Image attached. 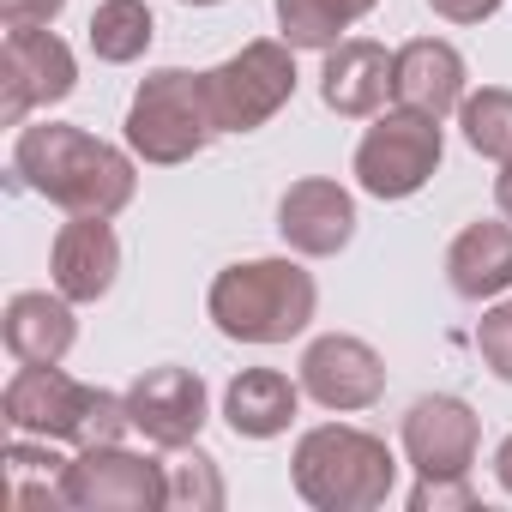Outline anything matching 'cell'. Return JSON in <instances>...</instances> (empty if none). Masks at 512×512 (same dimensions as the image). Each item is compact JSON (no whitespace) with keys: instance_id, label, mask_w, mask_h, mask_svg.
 Here are the masks:
<instances>
[{"instance_id":"1","label":"cell","mask_w":512,"mask_h":512,"mask_svg":"<svg viewBox=\"0 0 512 512\" xmlns=\"http://www.w3.org/2000/svg\"><path fill=\"white\" fill-rule=\"evenodd\" d=\"M13 175L67 217H115L139 193L133 157L67 121H25L13 145Z\"/></svg>"},{"instance_id":"2","label":"cell","mask_w":512,"mask_h":512,"mask_svg":"<svg viewBox=\"0 0 512 512\" xmlns=\"http://www.w3.org/2000/svg\"><path fill=\"white\" fill-rule=\"evenodd\" d=\"M0 416L13 434H37L55 446H109L133 434L127 392L85 386L61 362H19V374L0 392Z\"/></svg>"},{"instance_id":"3","label":"cell","mask_w":512,"mask_h":512,"mask_svg":"<svg viewBox=\"0 0 512 512\" xmlns=\"http://www.w3.org/2000/svg\"><path fill=\"white\" fill-rule=\"evenodd\" d=\"M320 308V284L314 272H302L296 260H241L223 266L205 290V314L229 344H290L314 326Z\"/></svg>"},{"instance_id":"4","label":"cell","mask_w":512,"mask_h":512,"mask_svg":"<svg viewBox=\"0 0 512 512\" xmlns=\"http://www.w3.org/2000/svg\"><path fill=\"white\" fill-rule=\"evenodd\" d=\"M290 482L314 512H374L398 488V458L368 428H308L290 452Z\"/></svg>"},{"instance_id":"5","label":"cell","mask_w":512,"mask_h":512,"mask_svg":"<svg viewBox=\"0 0 512 512\" xmlns=\"http://www.w3.org/2000/svg\"><path fill=\"white\" fill-rule=\"evenodd\" d=\"M199 91L217 133H260L296 97V49L284 37H253L241 43V55L199 73Z\"/></svg>"},{"instance_id":"6","label":"cell","mask_w":512,"mask_h":512,"mask_svg":"<svg viewBox=\"0 0 512 512\" xmlns=\"http://www.w3.org/2000/svg\"><path fill=\"white\" fill-rule=\"evenodd\" d=\"M211 115H205V91H199V73H181V67H157L139 79L133 103H127V151L157 163V169H175L187 157L205 151L211 139Z\"/></svg>"},{"instance_id":"7","label":"cell","mask_w":512,"mask_h":512,"mask_svg":"<svg viewBox=\"0 0 512 512\" xmlns=\"http://www.w3.org/2000/svg\"><path fill=\"white\" fill-rule=\"evenodd\" d=\"M440 121L416 115V109H386L374 115V127L356 145V187L368 199H410L434 181L440 169Z\"/></svg>"},{"instance_id":"8","label":"cell","mask_w":512,"mask_h":512,"mask_svg":"<svg viewBox=\"0 0 512 512\" xmlns=\"http://www.w3.org/2000/svg\"><path fill=\"white\" fill-rule=\"evenodd\" d=\"M67 506L73 512H157L169 506V476L157 458L127 452L121 440L79 446V458L67 464Z\"/></svg>"},{"instance_id":"9","label":"cell","mask_w":512,"mask_h":512,"mask_svg":"<svg viewBox=\"0 0 512 512\" xmlns=\"http://www.w3.org/2000/svg\"><path fill=\"white\" fill-rule=\"evenodd\" d=\"M79 91V61L55 31H7L0 49V121L25 127L31 109H55Z\"/></svg>"},{"instance_id":"10","label":"cell","mask_w":512,"mask_h":512,"mask_svg":"<svg viewBox=\"0 0 512 512\" xmlns=\"http://www.w3.org/2000/svg\"><path fill=\"white\" fill-rule=\"evenodd\" d=\"M398 446H404V464L416 476H470L476 446H482V422H476V410L464 398L428 392V398H416L404 410Z\"/></svg>"},{"instance_id":"11","label":"cell","mask_w":512,"mask_h":512,"mask_svg":"<svg viewBox=\"0 0 512 512\" xmlns=\"http://www.w3.org/2000/svg\"><path fill=\"white\" fill-rule=\"evenodd\" d=\"M302 392L320 404V410H374L386 398V362L368 338H350V332H326L302 350Z\"/></svg>"},{"instance_id":"12","label":"cell","mask_w":512,"mask_h":512,"mask_svg":"<svg viewBox=\"0 0 512 512\" xmlns=\"http://www.w3.org/2000/svg\"><path fill=\"white\" fill-rule=\"evenodd\" d=\"M127 410H133V434H145L151 446L175 452V446H193L205 416H211V398H205V380L193 368H145L133 386H127Z\"/></svg>"},{"instance_id":"13","label":"cell","mask_w":512,"mask_h":512,"mask_svg":"<svg viewBox=\"0 0 512 512\" xmlns=\"http://www.w3.org/2000/svg\"><path fill=\"white\" fill-rule=\"evenodd\" d=\"M278 235L302 260H332V253H344L356 241V199L326 175L290 181L278 199Z\"/></svg>"},{"instance_id":"14","label":"cell","mask_w":512,"mask_h":512,"mask_svg":"<svg viewBox=\"0 0 512 512\" xmlns=\"http://www.w3.org/2000/svg\"><path fill=\"white\" fill-rule=\"evenodd\" d=\"M49 278L67 302H103L121 278V241L109 229V217H67L49 253Z\"/></svg>"},{"instance_id":"15","label":"cell","mask_w":512,"mask_h":512,"mask_svg":"<svg viewBox=\"0 0 512 512\" xmlns=\"http://www.w3.org/2000/svg\"><path fill=\"white\" fill-rule=\"evenodd\" d=\"M464 97H470L464 91V55L452 43L416 37V43H404L392 55V103L398 109H416L428 121H446V115H458Z\"/></svg>"},{"instance_id":"16","label":"cell","mask_w":512,"mask_h":512,"mask_svg":"<svg viewBox=\"0 0 512 512\" xmlns=\"http://www.w3.org/2000/svg\"><path fill=\"white\" fill-rule=\"evenodd\" d=\"M392 97V55L368 37H344L338 49H326V67H320V103L332 115H350V121H368L380 115Z\"/></svg>"},{"instance_id":"17","label":"cell","mask_w":512,"mask_h":512,"mask_svg":"<svg viewBox=\"0 0 512 512\" xmlns=\"http://www.w3.org/2000/svg\"><path fill=\"white\" fill-rule=\"evenodd\" d=\"M446 284L464 302H494V296L512 290V223L506 217L500 223L476 217V223H464L452 235V247H446Z\"/></svg>"},{"instance_id":"18","label":"cell","mask_w":512,"mask_h":512,"mask_svg":"<svg viewBox=\"0 0 512 512\" xmlns=\"http://www.w3.org/2000/svg\"><path fill=\"white\" fill-rule=\"evenodd\" d=\"M296 410H302V380L278 368H241L223 386V422L235 440H278L290 434Z\"/></svg>"},{"instance_id":"19","label":"cell","mask_w":512,"mask_h":512,"mask_svg":"<svg viewBox=\"0 0 512 512\" xmlns=\"http://www.w3.org/2000/svg\"><path fill=\"white\" fill-rule=\"evenodd\" d=\"M79 302H67L61 290H19L0 314V338H7L13 362H67V350L79 344Z\"/></svg>"},{"instance_id":"20","label":"cell","mask_w":512,"mask_h":512,"mask_svg":"<svg viewBox=\"0 0 512 512\" xmlns=\"http://www.w3.org/2000/svg\"><path fill=\"white\" fill-rule=\"evenodd\" d=\"M67 464L55 452V440H37V434H19L7 446V500L19 512H49V506H67Z\"/></svg>"},{"instance_id":"21","label":"cell","mask_w":512,"mask_h":512,"mask_svg":"<svg viewBox=\"0 0 512 512\" xmlns=\"http://www.w3.org/2000/svg\"><path fill=\"white\" fill-rule=\"evenodd\" d=\"M85 37H91V55H97V61L133 67V61L151 49L157 19H151L145 0H103V7L91 13V25H85Z\"/></svg>"},{"instance_id":"22","label":"cell","mask_w":512,"mask_h":512,"mask_svg":"<svg viewBox=\"0 0 512 512\" xmlns=\"http://www.w3.org/2000/svg\"><path fill=\"white\" fill-rule=\"evenodd\" d=\"M458 127H464V145L476 157H494L506 163L512 157V91L506 85H482L458 103Z\"/></svg>"},{"instance_id":"23","label":"cell","mask_w":512,"mask_h":512,"mask_svg":"<svg viewBox=\"0 0 512 512\" xmlns=\"http://www.w3.org/2000/svg\"><path fill=\"white\" fill-rule=\"evenodd\" d=\"M163 476H169V506H181V512H223L229 506L223 470L199 446H175L169 464H163Z\"/></svg>"},{"instance_id":"24","label":"cell","mask_w":512,"mask_h":512,"mask_svg":"<svg viewBox=\"0 0 512 512\" xmlns=\"http://www.w3.org/2000/svg\"><path fill=\"white\" fill-rule=\"evenodd\" d=\"M278 7V31L290 49H338L344 31L356 25V13L344 7V0H272Z\"/></svg>"},{"instance_id":"25","label":"cell","mask_w":512,"mask_h":512,"mask_svg":"<svg viewBox=\"0 0 512 512\" xmlns=\"http://www.w3.org/2000/svg\"><path fill=\"white\" fill-rule=\"evenodd\" d=\"M476 350H482L488 374L512 386V302H494V308L476 320Z\"/></svg>"},{"instance_id":"26","label":"cell","mask_w":512,"mask_h":512,"mask_svg":"<svg viewBox=\"0 0 512 512\" xmlns=\"http://www.w3.org/2000/svg\"><path fill=\"white\" fill-rule=\"evenodd\" d=\"M410 512H476L470 476H422L410 488Z\"/></svg>"},{"instance_id":"27","label":"cell","mask_w":512,"mask_h":512,"mask_svg":"<svg viewBox=\"0 0 512 512\" xmlns=\"http://www.w3.org/2000/svg\"><path fill=\"white\" fill-rule=\"evenodd\" d=\"M67 13V0H0V25L7 31H49Z\"/></svg>"},{"instance_id":"28","label":"cell","mask_w":512,"mask_h":512,"mask_svg":"<svg viewBox=\"0 0 512 512\" xmlns=\"http://www.w3.org/2000/svg\"><path fill=\"white\" fill-rule=\"evenodd\" d=\"M428 7H434V19H446V25H482V19L500 13V0H428Z\"/></svg>"},{"instance_id":"29","label":"cell","mask_w":512,"mask_h":512,"mask_svg":"<svg viewBox=\"0 0 512 512\" xmlns=\"http://www.w3.org/2000/svg\"><path fill=\"white\" fill-rule=\"evenodd\" d=\"M494 205H500V217L512 223V157L500 163V175H494Z\"/></svg>"},{"instance_id":"30","label":"cell","mask_w":512,"mask_h":512,"mask_svg":"<svg viewBox=\"0 0 512 512\" xmlns=\"http://www.w3.org/2000/svg\"><path fill=\"white\" fill-rule=\"evenodd\" d=\"M494 482L512 494V434H506V440H500V452H494Z\"/></svg>"},{"instance_id":"31","label":"cell","mask_w":512,"mask_h":512,"mask_svg":"<svg viewBox=\"0 0 512 512\" xmlns=\"http://www.w3.org/2000/svg\"><path fill=\"white\" fill-rule=\"evenodd\" d=\"M344 7H350V13H356V19H368V13H374V7H380V0H344Z\"/></svg>"},{"instance_id":"32","label":"cell","mask_w":512,"mask_h":512,"mask_svg":"<svg viewBox=\"0 0 512 512\" xmlns=\"http://www.w3.org/2000/svg\"><path fill=\"white\" fill-rule=\"evenodd\" d=\"M181 7H217V0H181Z\"/></svg>"}]
</instances>
